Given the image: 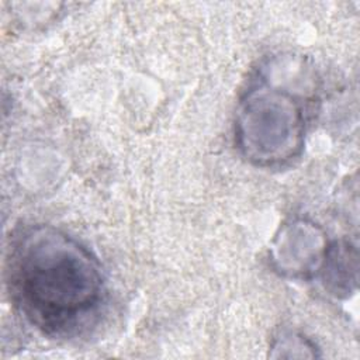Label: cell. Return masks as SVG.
I'll return each mask as SVG.
<instances>
[{
  "label": "cell",
  "instance_id": "1",
  "mask_svg": "<svg viewBox=\"0 0 360 360\" xmlns=\"http://www.w3.org/2000/svg\"><path fill=\"white\" fill-rule=\"evenodd\" d=\"M10 287L25 318L49 335L76 330L98 311L105 295L98 259L51 225L31 226L14 240Z\"/></svg>",
  "mask_w": 360,
  "mask_h": 360
},
{
  "label": "cell",
  "instance_id": "2",
  "mask_svg": "<svg viewBox=\"0 0 360 360\" xmlns=\"http://www.w3.org/2000/svg\"><path fill=\"white\" fill-rule=\"evenodd\" d=\"M307 114L295 93L267 80L252 84L235 115V143L259 167L283 166L304 149Z\"/></svg>",
  "mask_w": 360,
  "mask_h": 360
},
{
  "label": "cell",
  "instance_id": "3",
  "mask_svg": "<svg viewBox=\"0 0 360 360\" xmlns=\"http://www.w3.org/2000/svg\"><path fill=\"white\" fill-rule=\"evenodd\" d=\"M273 248V260L281 273L309 277L319 273L329 245L314 224L295 221L281 229Z\"/></svg>",
  "mask_w": 360,
  "mask_h": 360
},
{
  "label": "cell",
  "instance_id": "4",
  "mask_svg": "<svg viewBox=\"0 0 360 360\" xmlns=\"http://www.w3.org/2000/svg\"><path fill=\"white\" fill-rule=\"evenodd\" d=\"M319 273H322L328 287H333V292H347L350 283L356 284L357 280L356 248L347 242L329 245Z\"/></svg>",
  "mask_w": 360,
  "mask_h": 360
}]
</instances>
